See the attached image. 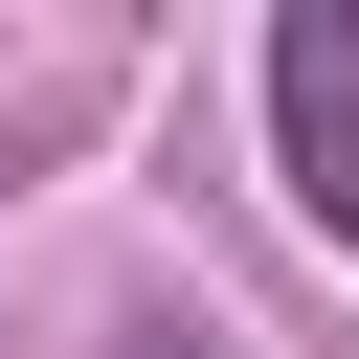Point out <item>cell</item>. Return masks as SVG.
<instances>
[{"instance_id": "6da1fadb", "label": "cell", "mask_w": 359, "mask_h": 359, "mask_svg": "<svg viewBox=\"0 0 359 359\" xmlns=\"http://www.w3.org/2000/svg\"><path fill=\"white\" fill-rule=\"evenodd\" d=\"M269 157H292V202L359 247V0H292V22H269Z\"/></svg>"}]
</instances>
